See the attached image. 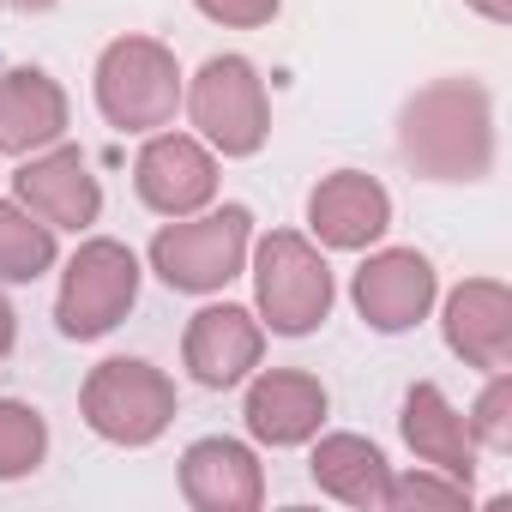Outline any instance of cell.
Segmentation results:
<instances>
[{
  "instance_id": "obj_1",
  "label": "cell",
  "mask_w": 512,
  "mask_h": 512,
  "mask_svg": "<svg viewBox=\"0 0 512 512\" xmlns=\"http://www.w3.org/2000/svg\"><path fill=\"white\" fill-rule=\"evenodd\" d=\"M398 157L410 163V175L440 181V187L488 181L500 157L494 91L470 73H446L410 91L398 109Z\"/></svg>"
},
{
  "instance_id": "obj_2",
  "label": "cell",
  "mask_w": 512,
  "mask_h": 512,
  "mask_svg": "<svg viewBox=\"0 0 512 512\" xmlns=\"http://www.w3.org/2000/svg\"><path fill=\"white\" fill-rule=\"evenodd\" d=\"M247 278H253V314L266 338H308L332 320L338 278L326 247L308 229H266L247 247Z\"/></svg>"
},
{
  "instance_id": "obj_3",
  "label": "cell",
  "mask_w": 512,
  "mask_h": 512,
  "mask_svg": "<svg viewBox=\"0 0 512 512\" xmlns=\"http://www.w3.org/2000/svg\"><path fill=\"white\" fill-rule=\"evenodd\" d=\"M253 211L247 205H205L193 217H163V229L145 247V266L175 296H223L235 278H247V247H253Z\"/></svg>"
},
{
  "instance_id": "obj_4",
  "label": "cell",
  "mask_w": 512,
  "mask_h": 512,
  "mask_svg": "<svg viewBox=\"0 0 512 512\" xmlns=\"http://www.w3.org/2000/svg\"><path fill=\"white\" fill-rule=\"evenodd\" d=\"M181 91H187V73L175 61V49L163 37H145V31H127L115 43L97 49V67H91V97H97V115L115 127V133H157V127H175L181 115Z\"/></svg>"
},
{
  "instance_id": "obj_5",
  "label": "cell",
  "mask_w": 512,
  "mask_h": 512,
  "mask_svg": "<svg viewBox=\"0 0 512 512\" xmlns=\"http://www.w3.org/2000/svg\"><path fill=\"white\" fill-rule=\"evenodd\" d=\"M181 115H187V133H199L223 163L260 157L272 139V91L247 55L199 61V73H187Z\"/></svg>"
},
{
  "instance_id": "obj_6",
  "label": "cell",
  "mask_w": 512,
  "mask_h": 512,
  "mask_svg": "<svg viewBox=\"0 0 512 512\" xmlns=\"http://www.w3.org/2000/svg\"><path fill=\"white\" fill-rule=\"evenodd\" d=\"M145 284V260L115 241V235H85L67 260H61V290H55V332L67 344H97L109 338Z\"/></svg>"
},
{
  "instance_id": "obj_7",
  "label": "cell",
  "mask_w": 512,
  "mask_h": 512,
  "mask_svg": "<svg viewBox=\"0 0 512 512\" xmlns=\"http://www.w3.org/2000/svg\"><path fill=\"white\" fill-rule=\"evenodd\" d=\"M175 380L145 362V356H109L85 374L79 386V416L97 440L121 446V452H139V446H157L169 428H175Z\"/></svg>"
},
{
  "instance_id": "obj_8",
  "label": "cell",
  "mask_w": 512,
  "mask_h": 512,
  "mask_svg": "<svg viewBox=\"0 0 512 512\" xmlns=\"http://www.w3.org/2000/svg\"><path fill=\"white\" fill-rule=\"evenodd\" d=\"M350 302H356L368 332L404 338V332H416L434 314L440 272H434V260L422 247H368L362 266L350 272Z\"/></svg>"
},
{
  "instance_id": "obj_9",
  "label": "cell",
  "mask_w": 512,
  "mask_h": 512,
  "mask_svg": "<svg viewBox=\"0 0 512 512\" xmlns=\"http://www.w3.org/2000/svg\"><path fill=\"white\" fill-rule=\"evenodd\" d=\"M241 422H247V440L253 446H272V452H296L308 446L326 416H332V392L320 374L308 368H253L241 380Z\"/></svg>"
},
{
  "instance_id": "obj_10",
  "label": "cell",
  "mask_w": 512,
  "mask_h": 512,
  "mask_svg": "<svg viewBox=\"0 0 512 512\" xmlns=\"http://www.w3.org/2000/svg\"><path fill=\"white\" fill-rule=\"evenodd\" d=\"M217 163L223 157L199 133L157 127V133H145V145L133 157V193L157 217H193L217 199Z\"/></svg>"
},
{
  "instance_id": "obj_11",
  "label": "cell",
  "mask_w": 512,
  "mask_h": 512,
  "mask_svg": "<svg viewBox=\"0 0 512 512\" xmlns=\"http://www.w3.org/2000/svg\"><path fill=\"white\" fill-rule=\"evenodd\" d=\"M13 199L31 205V211H37L49 229H61V235H91L97 217H103V181H97L91 157H85L73 139L19 157V169H13Z\"/></svg>"
},
{
  "instance_id": "obj_12",
  "label": "cell",
  "mask_w": 512,
  "mask_h": 512,
  "mask_svg": "<svg viewBox=\"0 0 512 512\" xmlns=\"http://www.w3.org/2000/svg\"><path fill=\"white\" fill-rule=\"evenodd\" d=\"M266 362V326L241 302H205L181 332V368L205 392H235Z\"/></svg>"
},
{
  "instance_id": "obj_13",
  "label": "cell",
  "mask_w": 512,
  "mask_h": 512,
  "mask_svg": "<svg viewBox=\"0 0 512 512\" xmlns=\"http://www.w3.org/2000/svg\"><path fill=\"white\" fill-rule=\"evenodd\" d=\"M392 229V193L368 169H332L308 193V235L326 253H368Z\"/></svg>"
},
{
  "instance_id": "obj_14",
  "label": "cell",
  "mask_w": 512,
  "mask_h": 512,
  "mask_svg": "<svg viewBox=\"0 0 512 512\" xmlns=\"http://www.w3.org/2000/svg\"><path fill=\"white\" fill-rule=\"evenodd\" d=\"M434 308H440V338L464 368L476 374L512 368V290L500 278H464Z\"/></svg>"
},
{
  "instance_id": "obj_15",
  "label": "cell",
  "mask_w": 512,
  "mask_h": 512,
  "mask_svg": "<svg viewBox=\"0 0 512 512\" xmlns=\"http://www.w3.org/2000/svg\"><path fill=\"white\" fill-rule=\"evenodd\" d=\"M181 500L193 512H260L266 506V464L253 440L199 434L181 452Z\"/></svg>"
},
{
  "instance_id": "obj_16",
  "label": "cell",
  "mask_w": 512,
  "mask_h": 512,
  "mask_svg": "<svg viewBox=\"0 0 512 512\" xmlns=\"http://www.w3.org/2000/svg\"><path fill=\"white\" fill-rule=\"evenodd\" d=\"M73 127L67 85L49 67H0V157H31L61 145Z\"/></svg>"
},
{
  "instance_id": "obj_17",
  "label": "cell",
  "mask_w": 512,
  "mask_h": 512,
  "mask_svg": "<svg viewBox=\"0 0 512 512\" xmlns=\"http://www.w3.org/2000/svg\"><path fill=\"white\" fill-rule=\"evenodd\" d=\"M398 434H404V446L416 452V464H434V470H446V476H458V482H476V440H470V428H464V410L434 386V380H416L410 392H404V404H398Z\"/></svg>"
},
{
  "instance_id": "obj_18",
  "label": "cell",
  "mask_w": 512,
  "mask_h": 512,
  "mask_svg": "<svg viewBox=\"0 0 512 512\" xmlns=\"http://www.w3.org/2000/svg\"><path fill=\"white\" fill-rule=\"evenodd\" d=\"M308 476H314V488H320L326 500L356 506V512H380V506H386V476H392V464H386L380 440L350 434V428H338V434L320 428V434L308 440Z\"/></svg>"
},
{
  "instance_id": "obj_19",
  "label": "cell",
  "mask_w": 512,
  "mask_h": 512,
  "mask_svg": "<svg viewBox=\"0 0 512 512\" xmlns=\"http://www.w3.org/2000/svg\"><path fill=\"white\" fill-rule=\"evenodd\" d=\"M55 266H61V229H49L19 199H0V284H37Z\"/></svg>"
},
{
  "instance_id": "obj_20",
  "label": "cell",
  "mask_w": 512,
  "mask_h": 512,
  "mask_svg": "<svg viewBox=\"0 0 512 512\" xmlns=\"http://www.w3.org/2000/svg\"><path fill=\"white\" fill-rule=\"evenodd\" d=\"M49 458V416L25 398H0V482H25Z\"/></svg>"
},
{
  "instance_id": "obj_21",
  "label": "cell",
  "mask_w": 512,
  "mask_h": 512,
  "mask_svg": "<svg viewBox=\"0 0 512 512\" xmlns=\"http://www.w3.org/2000/svg\"><path fill=\"white\" fill-rule=\"evenodd\" d=\"M470 500H476V482H458L434 464H416V470L386 476V506L380 512H458Z\"/></svg>"
},
{
  "instance_id": "obj_22",
  "label": "cell",
  "mask_w": 512,
  "mask_h": 512,
  "mask_svg": "<svg viewBox=\"0 0 512 512\" xmlns=\"http://www.w3.org/2000/svg\"><path fill=\"white\" fill-rule=\"evenodd\" d=\"M464 428H470L476 452H512V368H494L482 380V392L464 410Z\"/></svg>"
},
{
  "instance_id": "obj_23",
  "label": "cell",
  "mask_w": 512,
  "mask_h": 512,
  "mask_svg": "<svg viewBox=\"0 0 512 512\" xmlns=\"http://www.w3.org/2000/svg\"><path fill=\"white\" fill-rule=\"evenodd\" d=\"M193 13L223 31H266L284 13V0H193Z\"/></svg>"
},
{
  "instance_id": "obj_24",
  "label": "cell",
  "mask_w": 512,
  "mask_h": 512,
  "mask_svg": "<svg viewBox=\"0 0 512 512\" xmlns=\"http://www.w3.org/2000/svg\"><path fill=\"white\" fill-rule=\"evenodd\" d=\"M13 344H19V308L7 302V284H0V362L13 356Z\"/></svg>"
},
{
  "instance_id": "obj_25",
  "label": "cell",
  "mask_w": 512,
  "mask_h": 512,
  "mask_svg": "<svg viewBox=\"0 0 512 512\" xmlns=\"http://www.w3.org/2000/svg\"><path fill=\"white\" fill-rule=\"evenodd\" d=\"M464 7L476 19H488V25H512V0H464Z\"/></svg>"
},
{
  "instance_id": "obj_26",
  "label": "cell",
  "mask_w": 512,
  "mask_h": 512,
  "mask_svg": "<svg viewBox=\"0 0 512 512\" xmlns=\"http://www.w3.org/2000/svg\"><path fill=\"white\" fill-rule=\"evenodd\" d=\"M7 7H19V13H55L61 0H7Z\"/></svg>"
},
{
  "instance_id": "obj_27",
  "label": "cell",
  "mask_w": 512,
  "mask_h": 512,
  "mask_svg": "<svg viewBox=\"0 0 512 512\" xmlns=\"http://www.w3.org/2000/svg\"><path fill=\"white\" fill-rule=\"evenodd\" d=\"M0 7H7V0H0Z\"/></svg>"
}]
</instances>
